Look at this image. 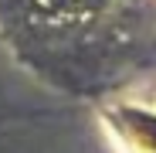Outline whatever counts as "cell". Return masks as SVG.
<instances>
[{"mask_svg":"<svg viewBox=\"0 0 156 153\" xmlns=\"http://www.w3.org/2000/svg\"><path fill=\"white\" fill-rule=\"evenodd\" d=\"M143 126H146V129H149V133L156 136V122H149V119H143Z\"/></svg>","mask_w":156,"mask_h":153,"instance_id":"obj_1","label":"cell"}]
</instances>
